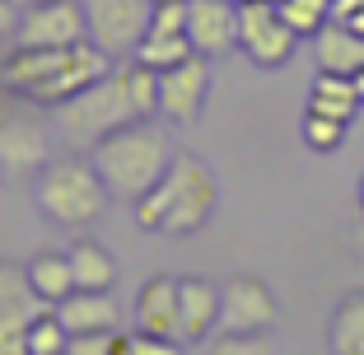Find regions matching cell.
Returning <instances> with one entry per match:
<instances>
[{
	"mask_svg": "<svg viewBox=\"0 0 364 355\" xmlns=\"http://www.w3.org/2000/svg\"><path fill=\"white\" fill-rule=\"evenodd\" d=\"M107 70H112V56L94 38L75 47H14L10 61L0 65V89L28 98L38 108H56Z\"/></svg>",
	"mask_w": 364,
	"mask_h": 355,
	"instance_id": "cell-1",
	"label": "cell"
},
{
	"mask_svg": "<svg viewBox=\"0 0 364 355\" xmlns=\"http://www.w3.org/2000/svg\"><path fill=\"white\" fill-rule=\"evenodd\" d=\"M215 206H220V187H215V173L205 159L178 150L168 164V173L159 178V187L136 201V225L145 234H196V229L210 225Z\"/></svg>",
	"mask_w": 364,
	"mask_h": 355,
	"instance_id": "cell-2",
	"label": "cell"
},
{
	"mask_svg": "<svg viewBox=\"0 0 364 355\" xmlns=\"http://www.w3.org/2000/svg\"><path fill=\"white\" fill-rule=\"evenodd\" d=\"M173 154H178L173 140L164 136L159 127H150V117H136L122 131H112V136L98 140L94 150H89V159H94L98 173H103L107 192L117 196V201L136 206L150 187H159V178L168 173Z\"/></svg>",
	"mask_w": 364,
	"mask_h": 355,
	"instance_id": "cell-3",
	"label": "cell"
},
{
	"mask_svg": "<svg viewBox=\"0 0 364 355\" xmlns=\"http://www.w3.org/2000/svg\"><path fill=\"white\" fill-rule=\"evenodd\" d=\"M33 196L43 206V216L52 225H65V229H85L94 220H103L107 201H112L103 173L85 154H56V159H47L43 169L33 173Z\"/></svg>",
	"mask_w": 364,
	"mask_h": 355,
	"instance_id": "cell-4",
	"label": "cell"
},
{
	"mask_svg": "<svg viewBox=\"0 0 364 355\" xmlns=\"http://www.w3.org/2000/svg\"><path fill=\"white\" fill-rule=\"evenodd\" d=\"M136 98H131L127 89V70H107V75H98L94 85H85L80 94H70L65 103H56L52 108V122H56V136L65 140V145H89L94 150L103 136H112V131H122L127 122H136Z\"/></svg>",
	"mask_w": 364,
	"mask_h": 355,
	"instance_id": "cell-5",
	"label": "cell"
},
{
	"mask_svg": "<svg viewBox=\"0 0 364 355\" xmlns=\"http://www.w3.org/2000/svg\"><path fill=\"white\" fill-rule=\"evenodd\" d=\"M238 47L252 56V65L276 70V65H285L294 56L299 33L285 23L276 0H243L238 5Z\"/></svg>",
	"mask_w": 364,
	"mask_h": 355,
	"instance_id": "cell-6",
	"label": "cell"
},
{
	"mask_svg": "<svg viewBox=\"0 0 364 355\" xmlns=\"http://www.w3.org/2000/svg\"><path fill=\"white\" fill-rule=\"evenodd\" d=\"M85 14H89V38L107 56H131L150 33L154 0H85Z\"/></svg>",
	"mask_w": 364,
	"mask_h": 355,
	"instance_id": "cell-7",
	"label": "cell"
},
{
	"mask_svg": "<svg viewBox=\"0 0 364 355\" xmlns=\"http://www.w3.org/2000/svg\"><path fill=\"white\" fill-rule=\"evenodd\" d=\"M89 38V14L85 0H38L23 5L14 47H75Z\"/></svg>",
	"mask_w": 364,
	"mask_h": 355,
	"instance_id": "cell-8",
	"label": "cell"
},
{
	"mask_svg": "<svg viewBox=\"0 0 364 355\" xmlns=\"http://www.w3.org/2000/svg\"><path fill=\"white\" fill-rule=\"evenodd\" d=\"M205 94H210V56H187V61L159 70V112L173 127H192L205 108Z\"/></svg>",
	"mask_w": 364,
	"mask_h": 355,
	"instance_id": "cell-9",
	"label": "cell"
},
{
	"mask_svg": "<svg viewBox=\"0 0 364 355\" xmlns=\"http://www.w3.org/2000/svg\"><path fill=\"white\" fill-rule=\"evenodd\" d=\"M276 295L257 276H234L220 285V332H271L276 323Z\"/></svg>",
	"mask_w": 364,
	"mask_h": 355,
	"instance_id": "cell-10",
	"label": "cell"
},
{
	"mask_svg": "<svg viewBox=\"0 0 364 355\" xmlns=\"http://www.w3.org/2000/svg\"><path fill=\"white\" fill-rule=\"evenodd\" d=\"M187 38L201 56H225L238 47V0H187Z\"/></svg>",
	"mask_w": 364,
	"mask_h": 355,
	"instance_id": "cell-11",
	"label": "cell"
},
{
	"mask_svg": "<svg viewBox=\"0 0 364 355\" xmlns=\"http://www.w3.org/2000/svg\"><path fill=\"white\" fill-rule=\"evenodd\" d=\"M52 159L47 154V127L28 112H10V117H0V169L10 173H38L43 164Z\"/></svg>",
	"mask_w": 364,
	"mask_h": 355,
	"instance_id": "cell-12",
	"label": "cell"
},
{
	"mask_svg": "<svg viewBox=\"0 0 364 355\" xmlns=\"http://www.w3.org/2000/svg\"><path fill=\"white\" fill-rule=\"evenodd\" d=\"M178 323L182 341H205L220 327V285L205 276H182L178 280Z\"/></svg>",
	"mask_w": 364,
	"mask_h": 355,
	"instance_id": "cell-13",
	"label": "cell"
},
{
	"mask_svg": "<svg viewBox=\"0 0 364 355\" xmlns=\"http://www.w3.org/2000/svg\"><path fill=\"white\" fill-rule=\"evenodd\" d=\"M47 309H52V304L33 290L28 267L0 262V332H28V323Z\"/></svg>",
	"mask_w": 364,
	"mask_h": 355,
	"instance_id": "cell-14",
	"label": "cell"
},
{
	"mask_svg": "<svg viewBox=\"0 0 364 355\" xmlns=\"http://www.w3.org/2000/svg\"><path fill=\"white\" fill-rule=\"evenodd\" d=\"M136 327L140 332H154V337H178L182 323H178V280L173 276H150L136 295ZM182 341V337H178Z\"/></svg>",
	"mask_w": 364,
	"mask_h": 355,
	"instance_id": "cell-15",
	"label": "cell"
},
{
	"mask_svg": "<svg viewBox=\"0 0 364 355\" xmlns=\"http://www.w3.org/2000/svg\"><path fill=\"white\" fill-rule=\"evenodd\" d=\"M56 318L75 332H103V327H122V309L112 300V290H70L56 304Z\"/></svg>",
	"mask_w": 364,
	"mask_h": 355,
	"instance_id": "cell-16",
	"label": "cell"
},
{
	"mask_svg": "<svg viewBox=\"0 0 364 355\" xmlns=\"http://www.w3.org/2000/svg\"><path fill=\"white\" fill-rule=\"evenodd\" d=\"M318 70H336V75H355L364 65V38L350 28V23L332 19L318 28Z\"/></svg>",
	"mask_w": 364,
	"mask_h": 355,
	"instance_id": "cell-17",
	"label": "cell"
},
{
	"mask_svg": "<svg viewBox=\"0 0 364 355\" xmlns=\"http://www.w3.org/2000/svg\"><path fill=\"white\" fill-rule=\"evenodd\" d=\"M70 271H75V290H112L117 285V258L89 234L70 243Z\"/></svg>",
	"mask_w": 364,
	"mask_h": 355,
	"instance_id": "cell-18",
	"label": "cell"
},
{
	"mask_svg": "<svg viewBox=\"0 0 364 355\" xmlns=\"http://www.w3.org/2000/svg\"><path fill=\"white\" fill-rule=\"evenodd\" d=\"M360 94H355V80L350 75H336V70H318L309 89V112H322V117H336L350 127V117L360 112Z\"/></svg>",
	"mask_w": 364,
	"mask_h": 355,
	"instance_id": "cell-19",
	"label": "cell"
},
{
	"mask_svg": "<svg viewBox=\"0 0 364 355\" xmlns=\"http://www.w3.org/2000/svg\"><path fill=\"white\" fill-rule=\"evenodd\" d=\"M327 346L332 355H364V290L341 295L327 323Z\"/></svg>",
	"mask_w": 364,
	"mask_h": 355,
	"instance_id": "cell-20",
	"label": "cell"
},
{
	"mask_svg": "<svg viewBox=\"0 0 364 355\" xmlns=\"http://www.w3.org/2000/svg\"><path fill=\"white\" fill-rule=\"evenodd\" d=\"M28 267V280H33V290L43 295L47 304H61L65 295L75 290V271H70V253H38V258L23 262Z\"/></svg>",
	"mask_w": 364,
	"mask_h": 355,
	"instance_id": "cell-21",
	"label": "cell"
},
{
	"mask_svg": "<svg viewBox=\"0 0 364 355\" xmlns=\"http://www.w3.org/2000/svg\"><path fill=\"white\" fill-rule=\"evenodd\" d=\"M187 56H196V47H192L187 33H145V43L131 52V61H145V65H154V70H168V65L187 61Z\"/></svg>",
	"mask_w": 364,
	"mask_h": 355,
	"instance_id": "cell-22",
	"label": "cell"
},
{
	"mask_svg": "<svg viewBox=\"0 0 364 355\" xmlns=\"http://www.w3.org/2000/svg\"><path fill=\"white\" fill-rule=\"evenodd\" d=\"M23 341H28V355H65V346H70V327L56 318V309H47V313H38V318L28 323Z\"/></svg>",
	"mask_w": 364,
	"mask_h": 355,
	"instance_id": "cell-23",
	"label": "cell"
},
{
	"mask_svg": "<svg viewBox=\"0 0 364 355\" xmlns=\"http://www.w3.org/2000/svg\"><path fill=\"white\" fill-rule=\"evenodd\" d=\"M280 14L299 38H318L322 23H332V0H280Z\"/></svg>",
	"mask_w": 364,
	"mask_h": 355,
	"instance_id": "cell-24",
	"label": "cell"
},
{
	"mask_svg": "<svg viewBox=\"0 0 364 355\" xmlns=\"http://www.w3.org/2000/svg\"><path fill=\"white\" fill-rule=\"evenodd\" d=\"M127 89H131V98H136L140 117H154V112H159V70H154V65L131 61L127 65Z\"/></svg>",
	"mask_w": 364,
	"mask_h": 355,
	"instance_id": "cell-25",
	"label": "cell"
},
{
	"mask_svg": "<svg viewBox=\"0 0 364 355\" xmlns=\"http://www.w3.org/2000/svg\"><path fill=\"white\" fill-rule=\"evenodd\" d=\"M127 346H131V332L103 327V332H75L70 346H65V355H127Z\"/></svg>",
	"mask_w": 364,
	"mask_h": 355,
	"instance_id": "cell-26",
	"label": "cell"
},
{
	"mask_svg": "<svg viewBox=\"0 0 364 355\" xmlns=\"http://www.w3.org/2000/svg\"><path fill=\"white\" fill-rule=\"evenodd\" d=\"M341 140H346V122L322 117V112H304V145L309 150L332 154V150H341Z\"/></svg>",
	"mask_w": 364,
	"mask_h": 355,
	"instance_id": "cell-27",
	"label": "cell"
},
{
	"mask_svg": "<svg viewBox=\"0 0 364 355\" xmlns=\"http://www.w3.org/2000/svg\"><path fill=\"white\" fill-rule=\"evenodd\" d=\"M210 355H276L267 332H220Z\"/></svg>",
	"mask_w": 364,
	"mask_h": 355,
	"instance_id": "cell-28",
	"label": "cell"
},
{
	"mask_svg": "<svg viewBox=\"0 0 364 355\" xmlns=\"http://www.w3.org/2000/svg\"><path fill=\"white\" fill-rule=\"evenodd\" d=\"M150 33H187V0H164V5H154Z\"/></svg>",
	"mask_w": 364,
	"mask_h": 355,
	"instance_id": "cell-29",
	"label": "cell"
},
{
	"mask_svg": "<svg viewBox=\"0 0 364 355\" xmlns=\"http://www.w3.org/2000/svg\"><path fill=\"white\" fill-rule=\"evenodd\" d=\"M127 355H182L178 351V337H154V332H131V346Z\"/></svg>",
	"mask_w": 364,
	"mask_h": 355,
	"instance_id": "cell-30",
	"label": "cell"
},
{
	"mask_svg": "<svg viewBox=\"0 0 364 355\" xmlns=\"http://www.w3.org/2000/svg\"><path fill=\"white\" fill-rule=\"evenodd\" d=\"M19 0H0V43L5 38H14V28H19Z\"/></svg>",
	"mask_w": 364,
	"mask_h": 355,
	"instance_id": "cell-31",
	"label": "cell"
},
{
	"mask_svg": "<svg viewBox=\"0 0 364 355\" xmlns=\"http://www.w3.org/2000/svg\"><path fill=\"white\" fill-rule=\"evenodd\" d=\"M0 355H28L23 332H0Z\"/></svg>",
	"mask_w": 364,
	"mask_h": 355,
	"instance_id": "cell-32",
	"label": "cell"
},
{
	"mask_svg": "<svg viewBox=\"0 0 364 355\" xmlns=\"http://www.w3.org/2000/svg\"><path fill=\"white\" fill-rule=\"evenodd\" d=\"M355 10H364V0H332V19H346Z\"/></svg>",
	"mask_w": 364,
	"mask_h": 355,
	"instance_id": "cell-33",
	"label": "cell"
},
{
	"mask_svg": "<svg viewBox=\"0 0 364 355\" xmlns=\"http://www.w3.org/2000/svg\"><path fill=\"white\" fill-rule=\"evenodd\" d=\"M341 23H350V28L355 33H360V38H364V10H355V14H346V19Z\"/></svg>",
	"mask_w": 364,
	"mask_h": 355,
	"instance_id": "cell-34",
	"label": "cell"
},
{
	"mask_svg": "<svg viewBox=\"0 0 364 355\" xmlns=\"http://www.w3.org/2000/svg\"><path fill=\"white\" fill-rule=\"evenodd\" d=\"M350 80H355V94H360V103H364V65H360V70H355Z\"/></svg>",
	"mask_w": 364,
	"mask_h": 355,
	"instance_id": "cell-35",
	"label": "cell"
},
{
	"mask_svg": "<svg viewBox=\"0 0 364 355\" xmlns=\"http://www.w3.org/2000/svg\"><path fill=\"white\" fill-rule=\"evenodd\" d=\"M360 211H364V178H360Z\"/></svg>",
	"mask_w": 364,
	"mask_h": 355,
	"instance_id": "cell-36",
	"label": "cell"
},
{
	"mask_svg": "<svg viewBox=\"0 0 364 355\" xmlns=\"http://www.w3.org/2000/svg\"><path fill=\"white\" fill-rule=\"evenodd\" d=\"M19 5H38V0H19Z\"/></svg>",
	"mask_w": 364,
	"mask_h": 355,
	"instance_id": "cell-37",
	"label": "cell"
},
{
	"mask_svg": "<svg viewBox=\"0 0 364 355\" xmlns=\"http://www.w3.org/2000/svg\"><path fill=\"white\" fill-rule=\"evenodd\" d=\"M154 5H164V0H154Z\"/></svg>",
	"mask_w": 364,
	"mask_h": 355,
	"instance_id": "cell-38",
	"label": "cell"
},
{
	"mask_svg": "<svg viewBox=\"0 0 364 355\" xmlns=\"http://www.w3.org/2000/svg\"><path fill=\"white\" fill-rule=\"evenodd\" d=\"M238 5H243V0H238Z\"/></svg>",
	"mask_w": 364,
	"mask_h": 355,
	"instance_id": "cell-39",
	"label": "cell"
},
{
	"mask_svg": "<svg viewBox=\"0 0 364 355\" xmlns=\"http://www.w3.org/2000/svg\"><path fill=\"white\" fill-rule=\"evenodd\" d=\"M276 5H280V0H276Z\"/></svg>",
	"mask_w": 364,
	"mask_h": 355,
	"instance_id": "cell-40",
	"label": "cell"
}]
</instances>
